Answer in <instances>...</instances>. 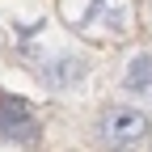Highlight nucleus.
<instances>
[{
  "label": "nucleus",
  "instance_id": "7ed1b4c3",
  "mask_svg": "<svg viewBox=\"0 0 152 152\" xmlns=\"http://www.w3.org/2000/svg\"><path fill=\"white\" fill-rule=\"evenodd\" d=\"M85 72H89L85 59H76V55H59V59L42 64L38 80H42L47 89H72V85H80V80H85Z\"/></svg>",
  "mask_w": 152,
  "mask_h": 152
},
{
  "label": "nucleus",
  "instance_id": "f257e3e1",
  "mask_svg": "<svg viewBox=\"0 0 152 152\" xmlns=\"http://www.w3.org/2000/svg\"><path fill=\"white\" fill-rule=\"evenodd\" d=\"M152 135V123L144 110H131V106H110L97 114V140L114 152H127V148H140Z\"/></svg>",
  "mask_w": 152,
  "mask_h": 152
},
{
  "label": "nucleus",
  "instance_id": "20e7f679",
  "mask_svg": "<svg viewBox=\"0 0 152 152\" xmlns=\"http://www.w3.org/2000/svg\"><path fill=\"white\" fill-rule=\"evenodd\" d=\"M123 89L152 102V55H135V59H131V68L123 76Z\"/></svg>",
  "mask_w": 152,
  "mask_h": 152
},
{
  "label": "nucleus",
  "instance_id": "f03ea898",
  "mask_svg": "<svg viewBox=\"0 0 152 152\" xmlns=\"http://www.w3.org/2000/svg\"><path fill=\"white\" fill-rule=\"evenodd\" d=\"M38 114L30 110L26 97H17V93H0V135H4L9 144H38Z\"/></svg>",
  "mask_w": 152,
  "mask_h": 152
}]
</instances>
